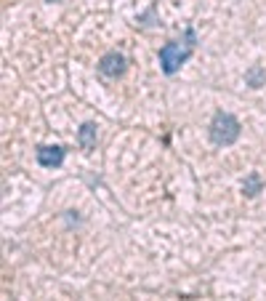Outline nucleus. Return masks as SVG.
<instances>
[{"label":"nucleus","mask_w":266,"mask_h":301,"mask_svg":"<svg viewBox=\"0 0 266 301\" xmlns=\"http://www.w3.org/2000/svg\"><path fill=\"white\" fill-rule=\"evenodd\" d=\"M194 45H197V37H194V29L186 27L184 29V37L181 40H170L160 48V64H162V72L165 75H176L181 64L192 56Z\"/></svg>","instance_id":"nucleus-1"},{"label":"nucleus","mask_w":266,"mask_h":301,"mask_svg":"<svg viewBox=\"0 0 266 301\" xmlns=\"http://www.w3.org/2000/svg\"><path fill=\"white\" fill-rule=\"evenodd\" d=\"M210 142L218 144V147H229L240 139V120L229 112H216L213 120H210Z\"/></svg>","instance_id":"nucleus-2"},{"label":"nucleus","mask_w":266,"mask_h":301,"mask_svg":"<svg viewBox=\"0 0 266 301\" xmlns=\"http://www.w3.org/2000/svg\"><path fill=\"white\" fill-rule=\"evenodd\" d=\"M64 155H67V150L59 147V144H40L35 150V157L43 168H59L61 163H64Z\"/></svg>","instance_id":"nucleus-3"},{"label":"nucleus","mask_w":266,"mask_h":301,"mask_svg":"<svg viewBox=\"0 0 266 301\" xmlns=\"http://www.w3.org/2000/svg\"><path fill=\"white\" fill-rule=\"evenodd\" d=\"M99 72L104 75V78H120L125 72V56L117 51H109L104 56L99 59Z\"/></svg>","instance_id":"nucleus-4"},{"label":"nucleus","mask_w":266,"mask_h":301,"mask_svg":"<svg viewBox=\"0 0 266 301\" xmlns=\"http://www.w3.org/2000/svg\"><path fill=\"white\" fill-rule=\"evenodd\" d=\"M77 139H80L83 150H93V147H96V126H93V123H85L80 128V134H77Z\"/></svg>","instance_id":"nucleus-5"},{"label":"nucleus","mask_w":266,"mask_h":301,"mask_svg":"<svg viewBox=\"0 0 266 301\" xmlns=\"http://www.w3.org/2000/svg\"><path fill=\"white\" fill-rule=\"evenodd\" d=\"M245 80H248V86L250 88H261L264 86V80H266V72L261 67H250L248 69V75H245Z\"/></svg>","instance_id":"nucleus-6"},{"label":"nucleus","mask_w":266,"mask_h":301,"mask_svg":"<svg viewBox=\"0 0 266 301\" xmlns=\"http://www.w3.org/2000/svg\"><path fill=\"white\" fill-rule=\"evenodd\" d=\"M242 189H245V195H248V197L258 195V189H261V181H258V176H256V173H250V176H248V181H245V187H242Z\"/></svg>","instance_id":"nucleus-7"}]
</instances>
